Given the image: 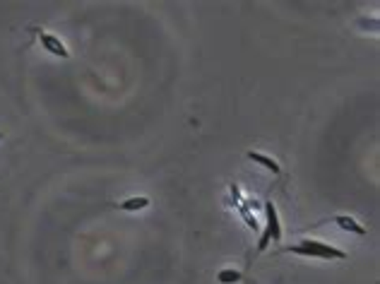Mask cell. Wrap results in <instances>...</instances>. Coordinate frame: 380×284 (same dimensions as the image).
Listing matches in <instances>:
<instances>
[{"label":"cell","instance_id":"obj_2","mask_svg":"<svg viewBox=\"0 0 380 284\" xmlns=\"http://www.w3.org/2000/svg\"><path fill=\"white\" fill-rule=\"evenodd\" d=\"M272 241H282V220L280 212H277V205L272 200H265V227L260 229V238H257L255 246V256H262V253L270 248Z\"/></svg>","mask_w":380,"mask_h":284},{"label":"cell","instance_id":"obj_3","mask_svg":"<svg viewBox=\"0 0 380 284\" xmlns=\"http://www.w3.org/2000/svg\"><path fill=\"white\" fill-rule=\"evenodd\" d=\"M320 224H334L339 231L352 236H366V227H363L356 217H349V215H334L330 220H323Z\"/></svg>","mask_w":380,"mask_h":284},{"label":"cell","instance_id":"obj_8","mask_svg":"<svg viewBox=\"0 0 380 284\" xmlns=\"http://www.w3.org/2000/svg\"><path fill=\"white\" fill-rule=\"evenodd\" d=\"M3 138H5V135H3V133H0V140H3Z\"/></svg>","mask_w":380,"mask_h":284},{"label":"cell","instance_id":"obj_1","mask_svg":"<svg viewBox=\"0 0 380 284\" xmlns=\"http://www.w3.org/2000/svg\"><path fill=\"white\" fill-rule=\"evenodd\" d=\"M280 253H291V256L311 258V260H347V251L332 246V243L318 241V238H301L298 243L282 248Z\"/></svg>","mask_w":380,"mask_h":284},{"label":"cell","instance_id":"obj_7","mask_svg":"<svg viewBox=\"0 0 380 284\" xmlns=\"http://www.w3.org/2000/svg\"><path fill=\"white\" fill-rule=\"evenodd\" d=\"M241 272L234 270V267H224V270L217 275V280H219V284H236V282H241Z\"/></svg>","mask_w":380,"mask_h":284},{"label":"cell","instance_id":"obj_5","mask_svg":"<svg viewBox=\"0 0 380 284\" xmlns=\"http://www.w3.org/2000/svg\"><path fill=\"white\" fill-rule=\"evenodd\" d=\"M246 157H248L251 161H255V164L265 166V169H267V171H272L275 176H280V174H282V166L277 164V159H275V157H270V154H265V152L248 150V152H246Z\"/></svg>","mask_w":380,"mask_h":284},{"label":"cell","instance_id":"obj_4","mask_svg":"<svg viewBox=\"0 0 380 284\" xmlns=\"http://www.w3.org/2000/svg\"><path fill=\"white\" fill-rule=\"evenodd\" d=\"M37 37H39V44H42L44 51H48L51 55H55V58H63V60H70V51L65 46L63 42H60L55 34L51 32H44V29H37Z\"/></svg>","mask_w":380,"mask_h":284},{"label":"cell","instance_id":"obj_6","mask_svg":"<svg viewBox=\"0 0 380 284\" xmlns=\"http://www.w3.org/2000/svg\"><path fill=\"white\" fill-rule=\"evenodd\" d=\"M152 205V200L147 195H133V197H125V200L116 202L120 212H143Z\"/></svg>","mask_w":380,"mask_h":284}]
</instances>
